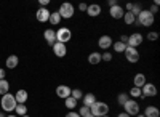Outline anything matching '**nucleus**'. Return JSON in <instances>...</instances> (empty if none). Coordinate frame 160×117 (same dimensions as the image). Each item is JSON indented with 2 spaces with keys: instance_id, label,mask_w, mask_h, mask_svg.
Instances as JSON below:
<instances>
[{
  "instance_id": "1",
  "label": "nucleus",
  "mask_w": 160,
  "mask_h": 117,
  "mask_svg": "<svg viewBox=\"0 0 160 117\" xmlns=\"http://www.w3.org/2000/svg\"><path fill=\"white\" fill-rule=\"evenodd\" d=\"M16 99H15V95H11V93H7L2 96V99H0V106H2L3 112H13L16 108Z\"/></svg>"
},
{
  "instance_id": "2",
  "label": "nucleus",
  "mask_w": 160,
  "mask_h": 117,
  "mask_svg": "<svg viewBox=\"0 0 160 117\" xmlns=\"http://www.w3.org/2000/svg\"><path fill=\"white\" fill-rule=\"evenodd\" d=\"M90 114L95 115V117H104L109 114V106L108 103H102V101H96L95 104L90 108Z\"/></svg>"
},
{
  "instance_id": "3",
  "label": "nucleus",
  "mask_w": 160,
  "mask_h": 117,
  "mask_svg": "<svg viewBox=\"0 0 160 117\" xmlns=\"http://www.w3.org/2000/svg\"><path fill=\"white\" fill-rule=\"evenodd\" d=\"M154 15H151L149 13V10H141V13L138 15V18H136V26L139 24V26H144V28H151V26L154 24Z\"/></svg>"
},
{
  "instance_id": "4",
  "label": "nucleus",
  "mask_w": 160,
  "mask_h": 117,
  "mask_svg": "<svg viewBox=\"0 0 160 117\" xmlns=\"http://www.w3.org/2000/svg\"><path fill=\"white\" fill-rule=\"evenodd\" d=\"M58 13H59V16H61V18H64V19H71V18L74 16V13H75V8H74L72 3L64 2V3H61Z\"/></svg>"
},
{
  "instance_id": "5",
  "label": "nucleus",
  "mask_w": 160,
  "mask_h": 117,
  "mask_svg": "<svg viewBox=\"0 0 160 117\" xmlns=\"http://www.w3.org/2000/svg\"><path fill=\"white\" fill-rule=\"evenodd\" d=\"M123 112H127L130 117L131 115H138L139 114V111H141V108H139V103L136 101V99H128L125 104H123Z\"/></svg>"
},
{
  "instance_id": "6",
  "label": "nucleus",
  "mask_w": 160,
  "mask_h": 117,
  "mask_svg": "<svg viewBox=\"0 0 160 117\" xmlns=\"http://www.w3.org/2000/svg\"><path fill=\"white\" fill-rule=\"evenodd\" d=\"M72 38V32L69 28H59L56 31V42H61V43H68Z\"/></svg>"
},
{
  "instance_id": "7",
  "label": "nucleus",
  "mask_w": 160,
  "mask_h": 117,
  "mask_svg": "<svg viewBox=\"0 0 160 117\" xmlns=\"http://www.w3.org/2000/svg\"><path fill=\"white\" fill-rule=\"evenodd\" d=\"M125 56H127V61L131 63V64H135L139 61V51L138 48H133V47H127V50L123 51Z\"/></svg>"
},
{
  "instance_id": "8",
  "label": "nucleus",
  "mask_w": 160,
  "mask_h": 117,
  "mask_svg": "<svg viewBox=\"0 0 160 117\" xmlns=\"http://www.w3.org/2000/svg\"><path fill=\"white\" fill-rule=\"evenodd\" d=\"M141 95H142V98H152V96H155L157 95V87L154 84H148V82H146L142 85V88H141Z\"/></svg>"
},
{
  "instance_id": "9",
  "label": "nucleus",
  "mask_w": 160,
  "mask_h": 117,
  "mask_svg": "<svg viewBox=\"0 0 160 117\" xmlns=\"http://www.w3.org/2000/svg\"><path fill=\"white\" fill-rule=\"evenodd\" d=\"M142 40H144V37H142V34H139V32H135V34H131V35H128V47H133V48H136V47H139L141 43H142Z\"/></svg>"
},
{
  "instance_id": "10",
  "label": "nucleus",
  "mask_w": 160,
  "mask_h": 117,
  "mask_svg": "<svg viewBox=\"0 0 160 117\" xmlns=\"http://www.w3.org/2000/svg\"><path fill=\"white\" fill-rule=\"evenodd\" d=\"M53 53H55L58 58H64L66 55H68V47H66V43H61V42H56L53 43Z\"/></svg>"
},
{
  "instance_id": "11",
  "label": "nucleus",
  "mask_w": 160,
  "mask_h": 117,
  "mask_svg": "<svg viewBox=\"0 0 160 117\" xmlns=\"http://www.w3.org/2000/svg\"><path fill=\"white\" fill-rule=\"evenodd\" d=\"M50 10L48 8H38L37 10V13H35V18H37V21L38 23H48V19H50Z\"/></svg>"
},
{
  "instance_id": "12",
  "label": "nucleus",
  "mask_w": 160,
  "mask_h": 117,
  "mask_svg": "<svg viewBox=\"0 0 160 117\" xmlns=\"http://www.w3.org/2000/svg\"><path fill=\"white\" fill-rule=\"evenodd\" d=\"M71 92H72V88L68 87V85H58L56 87V96L58 98H62V99L69 98L71 96Z\"/></svg>"
},
{
  "instance_id": "13",
  "label": "nucleus",
  "mask_w": 160,
  "mask_h": 117,
  "mask_svg": "<svg viewBox=\"0 0 160 117\" xmlns=\"http://www.w3.org/2000/svg\"><path fill=\"white\" fill-rule=\"evenodd\" d=\"M109 15H111L114 19H122L123 15H125V10H123V7L115 5V7H111V8H109Z\"/></svg>"
},
{
  "instance_id": "14",
  "label": "nucleus",
  "mask_w": 160,
  "mask_h": 117,
  "mask_svg": "<svg viewBox=\"0 0 160 117\" xmlns=\"http://www.w3.org/2000/svg\"><path fill=\"white\" fill-rule=\"evenodd\" d=\"M98 47H99L101 50H109V48L112 47V38H111L109 35H101V37L98 38Z\"/></svg>"
},
{
  "instance_id": "15",
  "label": "nucleus",
  "mask_w": 160,
  "mask_h": 117,
  "mask_svg": "<svg viewBox=\"0 0 160 117\" xmlns=\"http://www.w3.org/2000/svg\"><path fill=\"white\" fill-rule=\"evenodd\" d=\"M15 99H16V103L18 104H26V101L29 99V95H28V92L26 90H18V92L15 93Z\"/></svg>"
},
{
  "instance_id": "16",
  "label": "nucleus",
  "mask_w": 160,
  "mask_h": 117,
  "mask_svg": "<svg viewBox=\"0 0 160 117\" xmlns=\"http://www.w3.org/2000/svg\"><path fill=\"white\" fill-rule=\"evenodd\" d=\"M87 13H88V16H91V18L99 16V15H101V5H98V3H91V5H88Z\"/></svg>"
},
{
  "instance_id": "17",
  "label": "nucleus",
  "mask_w": 160,
  "mask_h": 117,
  "mask_svg": "<svg viewBox=\"0 0 160 117\" xmlns=\"http://www.w3.org/2000/svg\"><path fill=\"white\" fill-rule=\"evenodd\" d=\"M43 38L47 40L48 45H53V43H56V31H53V29H47L43 32Z\"/></svg>"
},
{
  "instance_id": "18",
  "label": "nucleus",
  "mask_w": 160,
  "mask_h": 117,
  "mask_svg": "<svg viewBox=\"0 0 160 117\" xmlns=\"http://www.w3.org/2000/svg\"><path fill=\"white\" fill-rule=\"evenodd\" d=\"M96 101H98V99H96L95 93H87V95H83V98H82L83 106H87V108H91V106L95 104Z\"/></svg>"
},
{
  "instance_id": "19",
  "label": "nucleus",
  "mask_w": 160,
  "mask_h": 117,
  "mask_svg": "<svg viewBox=\"0 0 160 117\" xmlns=\"http://www.w3.org/2000/svg\"><path fill=\"white\" fill-rule=\"evenodd\" d=\"M18 64H19V58H18L16 55H10V56L7 58V61H5L7 69H15Z\"/></svg>"
},
{
  "instance_id": "20",
  "label": "nucleus",
  "mask_w": 160,
  "mask_h": 117,
  "mask_svg": "<svg viewBox=\"0 0 160 117\" xmlns=\"http://www.w3.org/2000/svg\"><path fill=\"white\" fill-rule=\"evenodd\" d=\"M144 117H160V111L157 106H148L144 109Z\"/></svg>"
},
{
  "instance_id": "21",
  "label": "nucleus",
  "mask_w": 160,
  "mask_h": 117,
  "mask_svg": "<svg viewBox=\"0 0 160 117\" xmlns=\"http://www.w3.org/2000/svg\"><path fill=\"white\" fill-rule=\"evenodd\" d=\"M144 84H146V75L144 74H136L135 77H133V87L142 88Z\"/></svg>"
},
{
  "instance_id": "22",
  "label": "nucleus",
  "mask_w": 160,
  "mask_h": 117,
  "mask_svg": "<svg viewBox=\"0 0 160 117\" xmlns=\"http://www.w3.org/2000/svg\"><path fill=\"white\" fill-rule=\"evenodd\" d=\"M88 63L93 64V66H95V64H99L101 63V53L99 51H93V53H90L88 55Z\"/></svg>"
},
{
  "instance_id": "23",
  "label": "nucleus",
  "mask_w": 160,
  "mask_h": 117,
  "mask_svg": "<svg viewBox=\"0 0 160 117\" xmlns=\"http://www.w3.org/2000/svg\"><path fill=\"white\" fill-rule=\"evenodd\" d=\"M77 103H78L77 99H74L72 96H69V98L64 99V106L68 108V109H71V111H74V109L77 108Z\"/></svg>"
},
{
  "instance_id": "24",
  "label": "nucleus",
  "mask_w": 160,
  "mask_h": 117,
  "mask_svg": "<svg viewBox=\"0 0 160 117\" xmlns=\"http://www.w3.org/2000/svg\"><path fill=\"white\" fill-rule=\"evenodd\" d=\"M10 92V82L7 80V79H3V80H0V95H7Z\"/></svg>"
},
{
  "instance_id": "25",
  "label": "nucleus",
  "mask_w": 160,
  "mask_h": 117,
  "mask_svg": "<svg viewBox=\"0 0 160 117\" xmlns=\"http://www.w3.org/2000/svg\"><path fill=\"white\" fill-rule=\"evenodd\" d=\"M127 47H128V45H125V43H122V42H118V40L112 43V48H114L115 53H123V51L127 50Z\"/></svg>"
},
{
  "instance_id": "26",
  "label": "nucleus",
  "mask_w": 160,
  "mask_h": 117,
  "mask_svg": "<svg viewBox=\"0 0 160 117\" xmlns=\"http://www.w3.org/2000/svg\"><path fill=\"white\" fill-rule=\"evenodd\" d=\"M50 24H53V26H56V24H59L61 23V16H59V13L58 11H53V13H50Z\"/></svg>"
},
{
  "instance_id": "27",
  "label": "nucleus",
  "mask_w": 160,
  "mask_h": 117,
  "mask_svg": "<svg viewBox=\"0 0 160 117\" xmlns=\"http://www.w3.org/2000/svg\"><path fill=\"white\" fill-rule=\"evenodd\" d=\"M122 19H125V24H128V26H131V24H135V23H136V18L131 15V11H127Z\"/></svg>"
},
{
  "instance_id": "28",
  "label": "nucleus",
  "mask_w": 160,
  "mask_h": 117,
  "mask_svg": "<svg viewBox=\"0 0 160 117\" xmlns=\"http://www.w3.org/2000/svg\"><path fill=\"white\" fill-rule=\"evenodd\" d=\"M15 112H16V115H18V117H22V115L28 114V108H26V104H16Z\"/></svg>"
},
{
  "instance_id": "29",
  "label": "nucleus",
  "mask_w": 160,
  "mask_h": 117,
  "mask_svg": "<svg viewBox=\"0 0 160 117\" xmlns=\"http://www.w3.org/2000/svg\"><path fill=\"white\" fill-rule=\"evenodd\" d=\"M83 95H85V93H83L80 88H74L72 92H71V96H72L74 99H77V101H78V99H82V98H83Z\"/></svg>"
},
{
  "instance_id": "30",
  "label": "nucleus",
  "mask_w": 160,
  "mask_h": 117,
  "mask_svg": "<svg viewBox=\"0 0 160 117\" xmlns=\"http://www.w3.org/2000/svg\"><path fill=\"white\" fill-rule=\"evenodd\" d=\"M130 96L131 98H141L142 95H141V88H138V87H131V90H130Z\"/></svg>"
},
{
  "instance_id": "31",
  "label": "nucleus",
  "mask_w": 160,
  "mask_h": 117,
  "mask_svg": "<svg viewBox=\"0 0 160 117\" xmlns=\"http://www.w3.org/2000/svg\"><path fill=\"white\" fill-rule=\"evenodd\" d=\"M128 99H130V98H128V95H127V93H118V96H117V103H118L120 106H123Z\"/></svg>"
},
{
  "instance_id": "32",
  "label": "nucleus",
  "mask_w": 160,
  "mask_h": 117,
  "mask_svg": "<svg viewBox=\"0 0 160 117\" xmlns=\"http://www.w3.org/2000/svg\"><path fill=\"white\" fill-rule=\"evenodd\" d=\"M78 115H80V117H88V115H90V108L82 106V108L78 109Z\"/></svg>"
},
{
  "instance_id": "33",
  "label": "nucleus",
  "mask_w": 160,
  "mask_h": 117,
  "mask_svg": "<svg viewBox=\"0 0 160 117\" xmlns=\"http://www.w3.org/2000/svg\"><path fill=\"white\" fill-rule=\"evenodd\" d=\"M141 13V5H138V3H135L133 5V8H131V15L135 16V18H138V15Z\"/></svg>"
},
{
  "instance_id": "34",
  "label": "nucleus",
  "mask_w": 160,
  "mask_h": 117,
  "mask_svg": "<svg viewBox=\"0 0 160 117\" xmlns=\"http://www.w3.org/2000/svg\"><path fill=\"white\" fill-rule=\"evenodd\" d=\"M101 61H106V63L112 61V53H109V51H104V53L101 55Z\"/></svg>"
},
{
  "instance_id": "35",
  "label": "nucleus",
  "mask_w": 160,
  "mask_h": 117,
  "mask_svg": "<svg viewBox=\"0 0 160 117\" xmlns=\"http://www.w3.org/2000/svg\"><path fill=\"white\" fill-rule=\"evenodd\" d=\"M157 38H158V32H154V31H152V32H149V34H148V40L155 42Z\"/></svg>"
},
{
  "instance_id": "36",
  "label": "nucleus",
  "mask_w": 160,
  "mask_h": 117,
  "mask_svg": "<svg viewBox=\"0 0 160 117\" xmlns=\"http://www.w3.org/2000/svg\"><path fill=\"white\" fill-rule=\"evenodd\" d=\"M38 5L42 7V8H43V7H48V5H50V0H38Z\"/></svg>"
},
{
  "instance_id": "37",
  "label": "nucleus",
  "mask_w": 160,
  "mask_h": 117,
  "mask_svg": "<svg viewBox=\"0 0 160 117\" xmlns=\"http://www.w3.org/2000/svg\"><path fill=\"white\" fill-rule=\"evenodd\" d=\"M157 11H158V7L152 3V7H151V10H149V13H151V15H155V13H157Z\"/></svg>"
},
{
  "instance_id": "38",
  "label": "nucleus",
  "mask_w": 160,
  "mask_h": 117,
  "mask_svg": "<svg viewBox=\"0 0 160 117\" xmlns=\"http://www.w3.org/2000/svg\"><path fill=\"white\" fill-rule=\"evenodd\" d=\"M87 8H88L87 3H83V2H82V3H78V10H80V11H87Z\"/></svg>"
},
{
  "instance_id": "39",
  "label": "nucleus",
  "mask_w": 160,
  "mask_h": 117,
  "mask_svg": "<svg viewBox=\"0 0 160 117\" xmlns=\"http://www.w3.org/2000/svg\"><path fill=\"white\" fill-rule=\"evenodd\" d=\"M118 42H122V43L127 45V43H128V35H120V40H118Z\"/></svg>"
},
{
  "instance_id": "40",
  "label": "nucleus",
  "mask_w": 160,
  "mask_h": 117,
  "mask_svg": "<svg viewBox=\"0 0 160 117\" xmlns=\"http://www.w3.org/2000/svg\"><path fill=\"white\" fill-rule=\"evenodd\" d=\"M66 117H80V115H78V112H74V111H71V112H68V114H66Z\"/></svg>"
},
{
  "instance_id": "41",
  "label": "nucleus",
  "mask_w": 160,
  "mask_h": 117,
  "mask_svg": "<svg viewBox=\"0 0 160 117\" xmlns=\"http://www.w3.org/2000/svg\"><path fill=\"white\" fill-rule=\"evenodd\" d=\"M5 75H7L5 69H2V68H0V80H3V79H5Z\"/></svg>"
},
{
  "instance_id": "42",
  "label": "nucleus",
  "mask_w": 160,
  "mask_h": 117,
  "mask_svg": "<svg viewBox=\"0 0 160 117\" xmlns=\"http://www.w3.org/2000/svg\"><path fill=\"white\" fill-rule=\"evenodd\" d=\"M133 5H135V3H131V2H128V3L125 5V8H127L128 11H131V8H133ZM125 8H123V10H125Z\"/></svg>"
},
{
  "instance_id": "43",
  "label": "nucleus",
  "mask_w": 160,
  "mask_h": 117,
  "mask_svg": "<svg viewBox=\"0 0 160 117\" xmlns=\"http://www.w3.org/2000/svg\"><path fill=\"white\" fill-rule=\"evenodd\" d=\"M108 3H109V7H115V5H118V3L115 2V0H109V2H108Z\"/></svg>"
},
{
  "instance_id": "44",
  "label": "nucleus",
  "mask_w": 160,
  "mask_h": 117,
  "mask_svg": "<svg viewBox=\"0 0 160 117\" xmlns=\"http://www.w3.org/2000/svg\"><path fill=\"white\" fill-rule=\"evenodd\" d=\"M117 117H130V115H128V114H127V112H120V114H118V115H117Z\"/></svg>"
},
{
  "instance_id": "45",
  "label": "nucleus",
  "mask_w": 160,
  "mask_h": 117,
  "mask_svg": "<svg viewBox=\"0 0 160 117\" xmlns=\"http://www.w3.org/2000/svg\"><path fill=\"white\" fill-rule=\"evenodd\" d=\"M0 117H7V115H5V112H3V111H0Z\"/></svg>"
},
{
  "instance_id": "46",
  "label": "nucleus",
  "mask_w": 160,
  "mask_h": 117,
  "mask_svg": "<svg viewBox=\"0 0 160 117\" xmlns=\"http://www.w3.org/2000/svg\"><path fill=\"white\" fill-rule=\"evenodd\" d=\"M7 117H18V115H16V114H8Z\"/></svg>"
},
{
  "instance_id": "47",
  "label": "nucleus",
  "mask_w": 160,
  "mask_h": 117,
  "mask_svg": "<svg viewBox=\"0 0 160 117\" xmlns=\"http://www.w3.org/2000/svg\"><path fill=\"white\" fill-rule=\"evenodd\" d=\"M135 117H144V114H138V115H135Z\"/></svg>"
},
{
  "instance_id": "48",
  "label": "nucleus",
  "mask_w": 160,
  "mask_h": 117,
  "mask_svg": "<svg viewBox=\"0 0 160 117\" xmlns=\"http://www.w3.org/2000/svg\"><path fill=\"white\" fill-rule=\"evenodd\" d=\"M22 117H31V115H28V114H26V115H22Z\"/></svg>"
},
{
  "instance_id": "49",
  "label": "nucleus",
  "mask_w": 160,
  "mask_h": 117,
  "mask_svg": "<svg viewBox=\"0 0 160 117\" xmlns=\"http://www.w3.org/2000/svg\"><path fill=\"white\" fill-rule=\"evenodd\" d=\"M88 117H95V115H91V114H90V115H88Z\"/></svg>"
},
{
  "instance_id": "50",
  "label": "nucleus",
  "mask_w": 160,
  "mask_h": 117,
  "mask_svg": "<svg viewBox=\"0 0 160 117\" xmlns=\"http://www.w3.org/2000/svg\"><path fill=\"white\" fill-rule=\"evenodd\" d=\"M104 117H109V115H104Z\"/></svg>"
}]
</instances>
